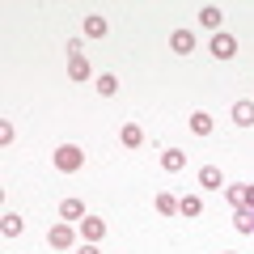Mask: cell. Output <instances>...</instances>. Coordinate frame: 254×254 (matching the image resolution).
Segmentation results:
<instances>
[{
	"label": "cell",
	"instance_id": "19",
	"mask_svg": "<svg viewBox=\"0 0 254 254\" xmlns=\"http://www.w3.org/2000/svg\"><path fill=\"white\" fill-rule=\"evenodd\" d=\"M157 212H161V216H178V199H174L170 190H161V195H157Z\"/></svg>",
	"mask_w": 254,
	"mask_h": 254
},
{
	"label": "cell",
	"instance_id": "7",
	"mask_svg": "<svg viewBox=\"0 0 254 254\" xmlns=\"http://www.w3.org/2000/svg\"><path fill=\"white\" fill-rule=\"evenodd\" d=\"M233 123H237V127H250V123H254V102H250V98L233 102Z\"/></svg>",
	"mask_w": 254,
	"mask_h": 254
},
{
	"label": "cell",
	"instance_id": "14",
	"mask_svg": "<svg viewBox=\"0 0 254 254\" xmlns=\"http://www.w3.org/2000/svg\"><path fill=\"white\" fill-rule=\"evenodd\" d=\"M199 212H203L199 195H182V199H178V216H199Z\"/></svg>",
	"mask_w": 254,
	"mask_h": 254
},
{
	"label": "cell",
	"instance_id": "13",
	"mask_svg": "<svg viewBox=\"0 0 254 254\" xmlns=\"http://www.w3.org/2000/svg\"><path fill=\"white\" fill-rule=\"evenodd\" d=\"M21 229H26V220H21L17 212H4V220H0V233H4V237H17Z\"/></svg>",
	"mask_w": 254,
	"mask_h": 254
},
{
	"label": "cell",
	"instance_id": "16",
	"mask_svg": "<svg viewBox=\"0 0 254 254\" xmlns=\"http://www.w3.org/2000/svg\"><path fill=\"white\" fill-rule=\"evenodd\" d=\"M220 17H225V13H220L216 4H208V9L199 13V26H203V30H216V34H220Z\"/></svg>",
	"mask_w": 254,
	"mask_h": 254
},
{
	"label": "cell",
	"instance_id": "20",
	"mask_svg": "<svg viewBox=\"0 0 254 254\" xmlns=\"http://www.w3.org/2000/svg\"><path fill=\"white\" fill-rule=\"evenodd\" d=\"M233 229H237V233H254V212H237V216H233Z\"/></svg>",
	"mask_w": 254,
	"mask_h": 254
},
{
	"label": "cell",
	"instance_id": "3",
	"mask_svg": "<svg viewBox=\"0 0 254 254\" xmlns=\"http://www.w3.org/2000/svg\"><path fill=\"white\" fill-rule=\"evenodd\" d=\"M47 242H51V250H68L76 242V233H72V225H51L47 229Z\"/></svg>",
	"mask_w": 254,
	"mask_h": 254
},
{
	"label": "cell",
	"instance_id": "23",
	"mask_svg": "<svg viewBox=\"0 0 254 254\" xmlns=\"http://www.w3.org/2000/svg\"><path fill=\"white\" fill-rule=\"evenodd\" d=\"M225 254H233V250H225Z\"/></svg>",
	"mask_w": 254,
	"mask_h": 254
},
{
	"label": "cell",
	"instance_id": "18",
	"mask_svg": "<svg viewBox=\"0 0 254 254\" xmlns=\"http://www.w3.org/2000/svg\"><path fill=\"white\" fill-rule=\"evenodd\" d=\"M98 93H102V98H115V93H119V76L115 72H102L98 76Z\"/></svg>",
	"mask_w": 254,
	"mask_h": 254
},
{
	"label": "cell",
	"instance_id": "9",
	"mask_svg": "<svg viewBox=\"0 0 254 254\" xmlns=\"http://www.w3.org/2000/svg\"><path fill=\"white\" fill-rule=\"evenodd\" d=\"M68 76H72V81H89V76H93L89 60H85V55H76V60H68Z\"/></svg>",
	"mask_w": 254,
	"mask_h": 254
},
{
	"label": "cell",
	"instance_id": "6",
	"mask_svg": "<svg viewBox=\"0 0 254 254\" xmlns=\"http://www.w3.org/2000/svg\"><path fill=\"white\" fill-rule=\"evenodd\" d=\"M170 47H174L178 55H190V51H195V34H190V30H174V34H170Z\"/></svg>",
	"mask_w": 254,
	"mask_h": 254
},
{
	"label": "cell",
	"instance_id": "5",
	"mask_svg": "<svg viewBox=\"0 0 254 254\" xmlns=\"http://www.w3.org/2000/svg\"><path fill=\"white\" fill-rule=\"evenodd\" d=\"M81 237H85V242H102V237H106V220L85 216V220H81Z\"/></svg>",
	"mask_w": 254,
	"mask_h": 254
},
{
	"label": "cell",
	"instance_id": "21",
	"mask_svg": "<svg viewBox=\"0 0 254 254\" xmlns=\"http://www.w3.org/2000/svg\"><path fill=\"white\" fill-rule=\"evenodd\" d=\"M0 144H13V123H0Z\"/></svg>",
	"mask_w": 254,
	"mask_h": 254
},
{
	"label": "cell",
	"instance_id": "8",
	"mask_svg": "<svg viewBox=\"0 0 254 254\" xmlns=\"http://www.w3.org/2000/svg\"><path fill=\"white\" fill-rule=\"evenodd\" d=\"M161 165H165L170 174L187 170V153H182V148H165V153H161Z\"/></svg>",
	"mask_w": 254,
	"mask_h": 254
},
{
	"label": "cell",
	"instance_id": "22",
	"mask_svg": "<svg viewBox=\"0 0 254 254\" xmlns=\"http://www.w3.org/2000/svg\"><path fill=\"white\" fill-rule=\"evenodd\" d=\"M76 254H98V246H93V242H81V250H76Z\"/></svg>",
	"mask_w": 254,
	"mask_h": 254
},
{
	"label": "cell",
	"instance_id": "4",
	"mask_svg": "<svg viewBox=\"0 0 254 254\" xmlns=\"http://www.w3.org/2000/svg\"><path fill=\"white\" fill-rule=\"evenodd\" d=\"M212 55H216V60H233V55H237V38L225 34V30L212 34Z\"/></svg>",
	"mask_w": 254,
	"mask_h": 254
},
{
	"label": "cell",
	"instance_id": "2",
	"mask_svg": "<svg viewBox=\"0 0 254 254\" xmlns=\"http://www.w3.org/2000/svg\"><path fill=\"white\" fill-rule=\"evenodd\" d=\"M229 203L237 212H254V182H242V187H229Z\"/></svg>",
	"mask_w": 254,
	"mask_h": 254
},
{
	"label": "cell",
	"instance_id": "17",
	"mask_svg": "<svg viewBox=\"0 0 254 254\" xmlns=\"http://www.w3.org/2000/svg\"><path fill=\"white\" fill-rule=\"evenodd\" d=\"M60 216H64V220H81V216H85V203H81V199H64V203H60Z\"/></svg>",
	"mask_w": 254,
	"mask_h": 254
},
{
	"label": "cell",
	"instance_id": "1",
	"mask_svg": "<svg viewBox=\"0 0 254 254\" xmlns=\"http://www.w3.org/2000/svg\"><path fill=\"white\" fill-rule=\"evenodd\" d=\"M85 165V148H76V144H60L55 148V170L60 174H76Z\"/></svg>",
	"mask_w": 254,
	"mask_h": 254
},
{
	"label": "cell",
	"instance_id": "12",
	"mask_svg": "<svg viewBox=\"0 0 254 254\" xmlns=\"http://www.w3.org/2000/svg\"><path fill=\"white\" fill-rule=\"evenodd\" d=\"M212 115H203V110H195V115H190V131H195V136H212Z\"/></svg>",
	"mask_w": 254,
	"mask_h": 254
},
{
	"label": "cell",
	"instance_id": "15",
	"mask_svg": "<svg viewBox=\"0 0 254 254\" xmlns=\"http://www.w3.org/2000/svg\"><path fill=\"white\" fill-rule=\"evenodd\" d=\"M106 17H98V13H89V17H85V34H89V38H106Z\"/></svg>",
	"mask_w": 254,
	"mask_h": 254
},
{
	"label": "cell",
	"instance_id": "10",
	"mask_svg": "<svg viewBox=\"0 0 254 254\" xmlns=\"http://www.w3.org/2000/svg\"><path fill=\"white\" fill-rule=\"evenodd\" d=\"M119 140H123L127 148H140V144H144V131H140V123H123V131H119Z\"/></svg>",
	"mask_w": 254,
	"mask_h": 254
},
{
	"label": "cell",
	"instance_id": "11",
	"mask_svg": "<svg viewBox=\"0 0 254 254\" xmlns=\"http://www.w3.org/2000/svg\"><path fill=\"white\" fill-rule=\"evenodd\" d=\"M199 187H208V190H220V187H225V178H220L216 165H203V170H199Z\"/></svg>",
	"mask_w": 254,
	"mask_h": 254
}]
</instances>
